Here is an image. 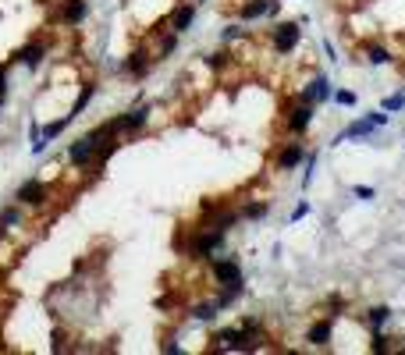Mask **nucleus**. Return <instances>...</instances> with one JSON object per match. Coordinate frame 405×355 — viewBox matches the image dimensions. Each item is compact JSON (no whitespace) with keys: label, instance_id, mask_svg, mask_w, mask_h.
<instances>
[{"label":"nucleus","instance_id":"nucleus-1","mask_svg":"<svg viewBox=\"0 0 405 355\" xmlns=\"http://www.w3.org/2000/svg\"><path fill=\"white\" fill-rule=\"evenodd\" d=\"M114 135H118V125H114V121H107V125L86 132L79 142H72V150H68V164H72V167H93L96 150H100L107 139H114Z\"/></svg>","mask_w":405,"mask_h":355},{"label":"nucleus","instance_id":"nucleus-2","mask_svg":"<svg viewBox=\"0 0 405 355\" xmlns=\"http://www.w3.org/2000/svg\"><path fill=\"white\" fill-rule=\"evenodd\" d=\"M221 245H224V231H217V227H207V231H199V235L192 238V249H188V252H192L195 259H210V256H214Z\"/></svg>","mask_w":405,"mask_h":355},{"label":"nucleus","instance_id":"nucleus-3","mask_svg":"<svg viewBox=\"0 0 405 355\" xmlns=\"http://www.w3.org/2000/svg\"><path fill=\"white\" fill-rule=\"evenodd\" d=\"M299 36H302V29H299L295 22H281V26L274 29V47H278V54H292L295 43H299Z\"/></svg>","mask_w":405,"mask_h":355},{"label":"nucleus","instance_id":"nucleus-4","mask_svg":"<svg viewBox=\"0 0 405 355\" xmlns=\"http://www.w3.org/2000/svg\"><path fill=\"white\" fill-rule=\"evenodd\" d=\"M18 199H22L25 206H36V210H40V206H47V199H50V185H43V181L33 178V181H25V185L18 188Z\"/></svg>","mask_w":405,"mask_h":355},{"label":"nucleus","instance_id":"nucleus-5","mask_svg":"<svg viewBox=\"0 0 405 355\" xmlns=\"http://www.w3.org/2000/svg\"><path fill=\"white\" fill-rule=\"evenodd\" d=\"M214 277L224 284V288H242V270L235 259H217L214 263Z\"/></svg>","mask_w":405,"mask_h":355},{"label":"nucleus","instance_id":"nucleus-6","mask_svg":"<svg viewBox=\"0 0 405 355\" xmlns=\"http://www.w3.org/2000/svg\"><path fill=\"white\" fill-rule=\"evenodd\" d=\"M43 57H47V43H29V47H22V50L15 54V61L25 64L29 72H36V68L43 64Z\"/></svg>","mask_w":405,"mask_h":355},{"label":"nucleus","instance_id":"nucleus-7","mask_svg":"<svg viewBox=\"0 0 405 355\" xmlns=\"http://www.w3.org/2000/svg\"><path fill=\"white\" fill-rule=\"evenodd\" d=\"M309 121H313V103H299V107H292V114H288V128L295 132V135H302L306 128H309Z\"/></svg>","mask_w":405,"mask_h":355},{"label":"nucleus","instance_id":"nucleus-8","mask_svg":"<svg viewBox=\"0 0 405 355\" xmlns=\"http://www.w3.org/2000/svg\"><path fill=\"white\" fill-rule=\"evenodd\" d=\"M146 121H149V107H135V111L121 114L114 125H118V132H135V128H142Z\"/></svg>","mask_w":405,"mask_h":355},{"label":"nucleus","instance_id":"nucleus-9","mask_svg":"<svg viewBox=\"0 0 405 355\" xmlns=\"http://www.w3.org/2000/svg\"><path fill=\"white\" fill-rule=\"evenodd\" d=\"M327 96H331V82H327L324 75H316V79L306 86V93H302L306 103H320V100H327Z\"/></svg>","mask_w":405,"mask_h":355},{"label":"nucleus","instance_id":"nucleus-10","mask_svg":"<svg viewBox=\"0 0 405 355\" xmlns=\"http://www.w3.org/2000/svg\"><path fill=\"white\" fill-rule=\"evenodd\" d=\"M121 72H128V75H135V79H142L146 72H149V54L146 50H135L125 64H121Z\"/></svg>","mask_w":405,"mask_h":355},{"label":"nucleus","instance_id":"nucleus-11","mask_svg":"<svg viewBox=\"0 0 405 355\" xmlns=\"http://www.w3.org/2000/svg\"><path fill=\"white\" fill-rule=\"evenodd\" d=\"M61 18H64V26H79L86 18V0H64Z\"/></svg>","mask_w":405,"mask_h":355},{"label":"nucleus","instance_id":"nucleus-12","mask_svg":"<svg viewBox=\"0 0 405 355\" xmlns=\"http://www.w3.org/2000/svg\"><path fill=\"white\" fill-rule=\"evenodd\" d=\"M192 18H195V8H192V4H181V8H174V15H171V29H174V33H185V29L192 26Z\"/></svg>","mask_w":405,"mask_h":355},{"label":"nucleus","instance_id":"nucleus-13","mask_svg":"<svg viewBox=\"0 0 405 355\" xmlns=\"http://www.w3.org/2000/svg\"><path fill=\"white\" fill-rule=\"evenodd\" d=\"M18 224H22V210L18 206H8L4 213H0V238H4L8 231H15Z\"/></svg>","mask_w":405,"mask_h":355},{"label":"nucleus","instance_id":"nucleus-14","mask_svg":"<svg viewBox=\"0 0 405 355\" xmlns=\"http://www.w3.org/2000/svg\"><path fill=\"white\" fill-rule=\"evenodd\" d=\"M373 128H377V125H373L370 118H366V121H352V125H348V128L338 135V142H345V139H359V135H370Z\"/></svg>","mask_w":405,"mask_h":355},{"label":"nucleus","instance_id":"nucleus-15","mask_svg":"<svg viewBox=\"0 0 405 355\" xmlns=\"http://www.w3.org/2000/svg\"><path fill=\"white\" fill-rule=\"evenodd\" d=\"M302 146H288L285 153H281V160H278V167H285V171H292V167H299L302 164Z\"/></svg>","mask_w":405,"mask_h":355},{"label":"nucleus","instance_id":"nucleus-16","mask_svg":"<svg viewBox=\"0 0 405 355\" xmlns=\"http://www.w3.org/2000/svg\"><path fill=\"white\" fill-rule=\"evenodd\" d=\"M217 312H221V302H217V298H214V302H202V305H195V309H192V316H195V320H202V323H210Z\"/></svg>","mask_w":405,"mask_h":355},{"label":"nucleus","instance_id":"nucleus-17","mask_svg":"<svg viewBox=\"0 0 405 355\" xmlns=\"http://www.w3.org/2000/svg\"><path fill=\"white\" fill-rule=\"evenodd\" d=\"M267 4H270V0H249V4L242 8V22H253V18H263V15H267Z\"/></svg>","mask_w":405,"mask_h":355},{"label":"nucleus","instance_id":"nucleus-18","mask_svg":"<svg viewBox=\"0 0 405 355\" xmlns=\"http://www.w3.org/2000/svg\"><path fill=\"white\" fill-rule=\"evenodd\" d=\"M309 341H313V344H327V341H331V323H327V320L313 323V327H309Z\"/></svg>","mask_w":405,"mask_h":355},{"label":"nucleus","instance_id":"nucleus-19","mask_svg":"<svg viewBox=\"0 0 405 355\" xmlns=\"http://www.w3.org/2000/svg\"><path fill=\"white\" fill-rule=\"evenodd\" d=\"M93 93H96V86H86L82 93H79V100H75V107H72V118H79L86 107H89V100H93Z\"/></svg>","mask_w":405,"mask_h":355},{"label":"nucleus","instance_id":"nucleus-20","mask_svg":"<svg viewBox=\"0 0 405 355\" xmlns=\"http://www.w3.org/2000/svg\"><path fill=\"white\" fill-rule=\"evenodd\" d=\"M366 57H370L373 64H387V61H391V54H387L384 47H366Z\"/></svg>","mask_w":405,"mask_h":355},{"label":"nucleus","instance_id":"nucleus-21","mask_svg":"<svg viewBox=\"0 0 405 355\" xmlns=\"http://www.w3.org/2000/svg\"><path fill=\"white\" fill-rule=\"evenodd\" d=\"M387 316H391V309H384V305L370 309V323H373V327H384V323H387Z\"/></svg>","mask_w":405,"mask_h":355},{"label":"nucleus","instance_id":"nucleus-22","mask_svg":"<svg viewBox=\"0 0 405 355\" xmlns=\"http://www.w3.org/2000/svg\"><path fill=\"white\" fill-rule=\"evenodd\" d=\"M263 213H267V206H263V203H253V206H246V210H242V217H249V220H260Z\"/></svg>","mask_w":405,"mask_h":355},{"label":"nucleus","instance_id":"nucleus-23","mask_svg":"<svg viewBox=\"0 0 405 355\" xmlns=\"http://www.w3.org/2000/svg\"><path fill=\"white\" fill-rule=\"evenodd\" d=\"M224 64H228V54L224 50H217V54L207 57V68H224Z\"/></svg>","mask_w":405,"mask_h":355},{"label":"nucleus","instance_id":"nucleus-24","mask_svg":"<svg viewBox=\"0 0 405 355\" xmlns=\"http://www.w3.org/2000/svg\"><path fill=\"white\" fill-rule=\"evenodd\" d=\"M401 103H405V96H387L384 100V111L391 114V111H401Z\"/></svg>","mask_w":405,"mask_h":355},{"label":"nucleus","instance_id":"nucleus-25","mask_svg":"<svg viewBox=\"0 0 405 355\" xmlns=\"http://www.w3.org/2000/svg\"><path fill=\"white\" fill-rule=\"evenodd\" d=\"M352 196H355V199H373V188H370V185H355Z\"/></svg>","mask_w":405,"mask_h":355},{"label":"nucleus","instance_id":"nucleus-26","mask_svg":"<svg viewBox=\"0 0 405 355\" xmlns=\"http://www.w3.org/2000/svg\"><path fill=\"white\" fill-rule=\"evenodd\" d=\"M313 167H316V157H309V160H306V174H302V185H309V181H313Z\"/></svg>","mask_w":405,"mask_h":355},{"label":"nucleus","instance_id":"nucleus-27","mask_svg":"<svg viewBox=\"0 0 405 355\" xmlns=\"http://www.w3.org/2000/svg\"><path fill=\"white\" fill-rule=\"evenodd\" d=\"M0 96H8V64H0Z\"/></svg>","mask_w":405,"mask_h":355},{"label":"nucleus","instance_id":"nucleus-28","mask_svg":"<svg viewBox=\"0 0 405 355\" xmlns=\"http://www.w3.org/2000/svg\"><path fill=\"white\" fill-rule=\"evenodd\" d=\"M239 36H242L239 26H228V29H224V43H232V40H239Z\"/></svg>","mask_w":405,"mask_h":355},{"label":"nucleus","instance_id":"nucleus-29","mask_svg":"<svg viewBox=\"0 0 405 355\" xmlns=\"http://www.w3.org/2000/svg\"><path fill=\"white\" fill-rule=\"evenodd\" d=\"M373 351H377V355H384V351H387V337H380V334H377V337H373Z\"/></svg>","mask_w":405,"mask_h":355},{"label":"nucleus","instance_id":"nucleus-30","mask_svg":"<svg viewBox=\"0 0 405 355\" xmlns=\"http://www.w3.org/2000/svg\"><path fill=\"white\" fill-rule=\"evenodd\" d=\"M306 213H309V206H306V203H299V206H295V210H292V220H302V217H306Z\"/></svg>","mask_w":405,"mask_h":355},{"label":"nucleus","instance_id":"nucleus-31","mask_svg":"<svg viewBox=\"0 0 405 355\" xmlns=\"http://www.w3.org/2000/svg\"><path fill=\"white\" fill-rule=\"evenodd\" d=\"M338 103H345V107H352V103H355V96H352V93H338Z\"/></svg>","mask_w":405,"mask_h":355},{"label":"nucleus","instance_id":"nucleus-32","mask_svg":"<svg viewBox=\"0 0 405 355\" xmlns=\"http://www.w3.org/2000/svg\"><path fill=\"white\" fill-rule=\"evenodd\" d=\"M370 121H373V125H384V121H387V111H377V114H370Z\"/></svg>","mask_w":405,"mask_h":355},{"label":"nucleus","instance_id":"nucleus-33","mask_svg":"<svg viewBox=\"0 0 405 355\" xmlns=\"http://www.w3.org/2000/svg\"><path fill=\"white\" fill-rule=\"evenodd\" d=\"M0 107H4V96H0Z\"/></svg>","mask_w":405,"mask_h":355}]
</instances>
